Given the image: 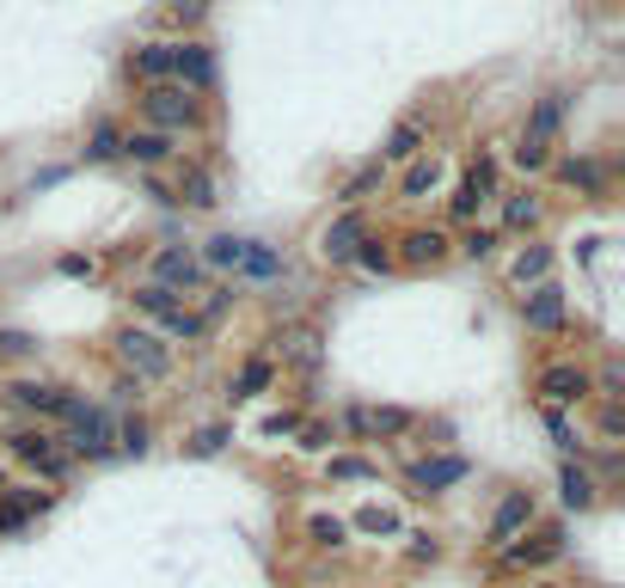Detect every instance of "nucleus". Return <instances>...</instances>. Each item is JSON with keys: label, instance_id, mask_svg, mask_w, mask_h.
I'll use <instances>...</instances> for the list:
<instances>
[{"label": "nucleus", "instance_id": "obj_1", "mask_svg": "<svg viewBox=\"0 0 625 588\" xmlns=\"http://www.w3.org/2000/svg\"><path fill=\"white\" fill-rule=\"evenodd\" d=\"M141 110H148V124H160L166 136H173V129H190L197 117H203L197 93H190V86H178V80H160V86H148V93H141Z\"/></svg>", "mask_w": 625, "mask_h": 588}, {"label": "nucleus", "instance_id": "obj_2", "mask_svg": "<svg viewBox=\"0 0 625 588\" xmlns=\"http://www.w3.org/2000/svg\"><path fill=\"white\" fill-rule=\"evenodd\" d=\"M68 423H74V430L62 435V448L74 454V460H110V454H117V430H110L105 411H86V404H80Z\"/></svg>", "mask_w": 625, "mask_h": 588}, {"label": "nucleus", "instance_id": "obj_3", "mask_svg": "<svg viewBox=\"0 0 625 588\" xmlns=\"http://www.w3.org/2000/svg\"><path fill=\"white\" fill-rule=\"evenodd\" d=\"M7 448H13L25 466H37L44 479H68V460H74V454L62 448V435H49V430H13Z\"/></svg>", "mask_w": 625, "mask_h": 588}, {"label": "nucleus", "instance_id": "obj_4", "mask_svg": "<svg viewBox=\"0 0 625 588\" xmlns=\"http://www.w3.org/2000/svg\"><path fill=\"white\" fill-rule=\"evenodd\" d=\"M117 356H123V368L135 374V380H166V374H173V350H166L154 331H123V338H117Z\"/></svg>", "mask_w": 625, "mask_h": 588}, {"label": "nucleus", "instance_id": "obj_5", "mask_svg": "<svg viewBox=\"0 0 625 588\" xmlns=\"http://www.w3.org/2000/svg\"><path fill=\"white\" fill-rule=\"evenodd\" d=\"M7 399H13L19 411H32V418H74V411H80V399L68 387H37V380L7 387Z\"/></svg>", "mask_w": 625, "mask_h": 588}, {"label": "nucleus", "instance_id": "obj_6", "mask_svg": "<svg viewBox=\"0 0 625 588\" xmlns=\"http://www.w3.org/2000/svg\"><path fill=\"white\" fill-rule=\"evenodd\" d=\"M362 239H368V215H362V209H344V215H338V221L326 227L319 251H326V263H350Z\"/></svg>", "mask_w": 625, "mask_h": 588}, {"label": "nucleus", "instance_id": "obj_7", "mask_svg": "<svg viewBox=\"0 0 625 588\" xmlns=\"http://www.w3.org/2000/svg\"><path fill=\"white\" fill-rule=\"evenodd\" d=\"M521 326L528 331H564V289L533 282V294H521Z\"/></svg>", "mask_w": 625, "mask_h": 588}, {"label": "nucleus", "instance_id": "obj_8", "mask_svg": "<svg viewBox=\"0 0 625 588\" xmlns=\"http://www.w3.org/2000/svg\"><path fill=\"white\" fill-rule=\"evenodd\" d=\"M589 368H570V362H552L546 374H540V392H546V404H577L589 399Z\"/></svg>", "mask_w": 625, "mask_h": 588}, {"label": "nucleus", "instance_id": "obj_9", "mask_svg": "<svg viewBox=\"0 0 625 588\" xmlns=\"http://www.w3.org/2000/svg\"><path fill=\"white\" fill-rule=\"evenodd\" d=\"M215 49L209 44H178V86H190V93H215Z\"/></svg>", "mask_w": 625, "mask_h": 588}, {"label": "nucleus", "instance_id": "obj_10", "mask_svg": "<svg viewBox=\"0 0 625 588\" xmlns=\"http://www.w3.org/2000/svg\"><path fill=\"white\" fill-rule=\"evenodd\" d=\"M472 466L460 460V454H441V460H417L411 466V491L417 496H429V491H448V484H460Z\"/></svg>", "mask_w": 625, "mask_h": 588}, {"label": "nucleus", "instance_id": "obj_11", "mask_svg": "<svg viewBox=\"0 0 625 588\" xmlns=\"http://www.w3.org/2000/svg\"><path fill=\"white\" fill-rule=\"evenodd\" d=\"M491 190H497V160H479V166L467 172V185L453 190V215L472 221L479 215V202H491Z\"/></svg>", "mask_w": 625, "mask_h": 588}, {"label": "nucleus", "instance_id": "obj_12", "mask_svg": "<svg viewBox=\"0 0 625 588\" xmlns=\"http://www.w3.org/2000/svg\"><path fill=\"white\" fill-rule=\"evenodd\" d=\"M528 521H533V496L528 491H509L497 503V515H491V545H509Z\"/></svg>", "mask_w": 625, "mask_h": 588}, {"label": "nucleus", "instance_id": "obj_13", "mask_svg": "<svg viewBox=\"0 0 625 588\" xmlns=\"http://www.w3.org/2000/svg\"><path fill=\"white\" fill-rule=\"evenodd\" d=\"M135 80L141 86H160V80H178V44H141L135 49Z\"/></svg>", "mask_w": 625, "mask_h": 588}, {"label": "nucleus", "instance_id": "obj_14", "mask_svg": "<svg viewBox=\"0 0 625 588\" xmlns=\"http://www.w3.org/2000/svg\"><path fill=\"white\" fill-rule=\"evenodd\" d=\"M558 552H564V533L546 527V533H533L528 545H516V540L503 545V564H509V571H528V564H546V557H558Z\"/></svg>", "mask_w": 625, "mask_h": 588}, {"label": "nucleus", "instance_id": "obj_15", "mask_svg": "<svg viewBox=\"0 0 625 588\" xmlns=\"http://www.w3.org/2000/svg\"><path fill=\"white\" fill-rule=\"evenodd\" d=\"M49 509V496L44 491H0V540H7V533H19V527L32 521V515H44Z\"/></svg>", "mask_w": 625, "mask_h": 588}, {"label": "nucleus", "instance_id": "obj_16", "mask_svg": "<svg viewBox=\"0 0 625 588\" xmlns=\"http://www.w3.org/2000/svg\"><path fill=\"white\" fill-rule=\"evenodd\" d=\"M117 154L135 160V166H160V160L173 154V136H166V129H135V136L117 141Z\"/></svg>", "mask_w": 625, "mask_h": 588}, {"label": "nucleus", "instance_id": "obj_17", "mask_svg": "<svg viewBox=\"0 0 625 588\" xmlns=\"http://www.w3.org/2000/svg\"><path fill=\"white\" fill-rule=\"evenodd\" d=\"M197 277H203V263L190 258V251H178V246L154 251V282H160V289H190Z\"/></svg>", "mask_w": 625, "mask_h": 588}, {"label": "nucleus", "instance_id": "obj_18", "mask_svg": "<svg viewBox=\"0 0 625 588\" xmlns=\"http://www.w3.org/2000/svg\"><path fill=\"white\" fill-rule=\"evenodd\" d=\"M558 129H564V98H558V93H546L540 105H533V117H528V141L552 148V141H558Z\"/></svg>", "mask_w": 625, "mask_h": 588}, {"label": "nucleus", "instance_id": "obj_19", "mask_svg": "<svg viewBox=\"0 0 625 588\" xmlns=\"http://www.w3.org/2000/svg\"><path fill=\"white\" fill-rule=\"evenodd\" d=\"M399 258L405 263H441L448 258V233H436V227H417V233H405V239H399Z\"/></svg>", "mask_w": 625, "mask_h": 588}, {"label": "nucleus", "instance_id": "obj_20", "mask_svg": "<svg viewBox=\"0 0 625 588\" xmlns=\"http://www.w3.org/2000/svg\"><path fill=\"white\" fill-rule=\"evenodd\" d=\"M423 154V117H405V124H392V136H387V148H380V160H417Z\"/></svg>", "mask_w": 625, "mask_h": 588}, {"label": "nucleus", "instance_id": "obj_21", "mask_svg": "<svg viewBox=\"0 0 625 588\" xmlns=\"http://www.w3.org/2000/svg\"><path fill=\"white\" fill-rule=\"evenodd\" d=\"M246 251H251V239H239V233H215V239H209L203 246V258L215 263V270H246Z\"/></svg>", "mask_w": 625, "mask_h": 588}, {"label": "nucleus", "instance_id": "obj_22", "mask_svg": "<svg viewBox=\"0 0 625 588\" xmlns=\"http://www.w3.org/2000/svg\"><path fill=\"white\" fill-rule=\"evenodd\" d=\"M436 185H441V160H436V154H429V160H423V154L405 160V185H399V190H405L411 202H423Z\"/></svg>", "mask_w": 625, "mask_h": 588}, {"label": "nucleus", "instance_id": "obj_23", "mask_svg": "<svg viewBox=\"0 0 625 588\" xmlns=\"http://www.w3.org/2000/svg\"><path fill=\"white\" fill-rule=\"evenodd\" d=\"M558 178H564V185H577V190H589V197L608 190V166H601V160H564Z\"/></svg>", "mask_w": 625, "mask_h": 588}, {"label": "nucleus", "instance_id": "obj_24", "mask_svg": "<svg viewBox=\"0 0 625 588\" xmlns=\"http://www.w3.org/2000/svg\"><path fill=\"white\" fill-rule=\"evenodd\" d=\"M558 491H564V509H594V479L582 472V466H564Z\"/></svg>", "mask_w": 625, "mask_h": 588}, {"label": "nucleus", "instance_id": "obj_25", "mask_svg": "<svg viewBox=\"0 0 625 588\" xmlns=\"http://www.w3.org/2000/svg\"><path fill=\"white\" fill-rule=\"evenodd\" d=\"M546 270H552V246H528V251H516V263H509V277L528 289V282H546Z\"/></svg>", "mask_w": 625, "mask_h": 588}, {"label": "nucleus", "instance_id": "obj_26", "mask_svg": "<svg viewBox=\"0 0 625 588\" xmlns=\"http://www.w3.org/2000/svg\"><path fill=\"white\" fill-rule=\"evenodd\" d=\"M239 277H258V282L282 277V251H276V246H264V239H251V251H246V270H239Z\"/></svg>", "mask_w": 625, "mask_h": 588}, {"label": "nucleus", "instance_id": "obj_27", "mask_svg": "<svg viewBox=\"0 0 625 588\" xmlns=\"http://www.w3.org/2000/svg\"><path fill=\"white\" fill-rule=\"evenodd\" d=\"M270 380H276V368H270L264 356H251L246 368H239V380H234V399H258V392H264Z\"/></svg>", "mask_w": 625, "mask_h": 588}, {"label": "nucleus", "instance_id": "obj_28", "mask_svg": "<svg viewBox=\"0 0 625 588\" xmlns=\"http://www.w3.org/2000/svg\"><path fill=\"white\" fill-rule=\"evenodd\" d=\"M148 435H154V430H148V418H141V411H129V418L117 423V448H123L129 460H141V454H148Z\"/></svg>", "mask_w": 625, "mask_h": 588}, {"label": "nucleus", "instance_id": "obj_29", "mask_svg": "<svg viewBox=\"0 0 625 588\" xmlns=\"http://www.w3.org/2000/svg\"><path fill=\"white\" fill-rule=\"evenodd\" d=\"M227 442H234V430H227V423H209V430L190 435V460H215Z\"/></svg>", "mask_w": 625, "mask_h": 588}, {"label": "nucleus", "instance_id": "obj_30", "mask_svg": "<svg viewBox=\"0 0 625 588\" xmlns=\"http://www.w3.org/2000/svg\"><path fill=\"white\" fill-rule=\"evenodd\" d=\"M160 331H166V338H203V319H197V313H185V307H173V313H160Z\"/></svg>", "mask_w": 625, "mask_h": 588}, {"label": "nucleus", "instance_id": "obj_31", "mask_svg": "<svg viewBox=\"0 0 625 588\" xmlns=\"http://www.w3.org/2000/svg\"><path fill=\"white\" fill-rule=\"evenodd\" d=\"M117 129L110 124H93V136H86V160H93V166H105V160H117Z\"/></svg>", "mask_w": 625, "mask_h": 588}, {"label": "nucleus", "instance_id": "obj_32", "mask_svg": "<svg viewBox=\"0 0 625 588\" xmlns=\"http://www.w3.org/2000/svg\"><path fill=\"white\" fill-rule=\"evenodd\" d=\"M350 263H362L368 277H387V270H392V251L380 246V239H362V246H356V258H350Z\"/></svg>", "mask_w": 625, "mask_h": 588}, {"label": "nucleus", "instance_id": "obj_33", "mask_svg": "<svg viewBox=\"0 0 625 588\" xmlns=\"http://www.w3.org/2000/svg\"><path fill=\"white\" fill-rule=\"evenodd\" d=\"M307 533H312V545H344V540H350V527L338 521V515H312Z\"/></svg>", "mask_w": 625, "mask_h": 588}, {"label": "nucleus", "instance_id": "obj_34", "mask_svg": "<svg viewBox=\"0 0 625 588\" xmlns=\"http://www.w3.org/2000/svg\"><path fill=\"white\" fill-rule=\"evenodd\" d=\"M368 430H375V435H405V430H411V411H399V404H387V411H368Z\"/></svg>", "mask_w": 625, "mask_h": 588}, {"label": "nucleus", "instance_id": "obj_35", "mask_svg": "<svg viewBox=\"0 0 625 588\" xmlns=\"http://www.w3.org/2000/svg\"><path fill=\"white\" fill-rule=\"evenodd\" d=\"M185 197H190V209H215V178H209V172H190L185 178Z\"/></svg>", "mask_w": 625, "mask_h": 588}, {"label": "nucleus", "instance_id": "obj_36", "mask_svg": "<svg viewBox=\"0 0 625 588\" xmlns=\"http://www.w3.org/2000/svg\"><path fill=\"white\" fill-rule=\"evenodd\" d=\"M509 160H516L521 172H546V160H552V154L540 148V141H528V136H521L516 148H509Z\"/></svg>", "mask_w": 625, "mask_h": 588}, {"label": "nucleus", "instance_id": "obj_37", "mask_svg": "<svg viewBox=\"0 0 625 588\" xmlns=\"http://www.w3.org/2000/svg\"><path fill=\"white\" fill-rule=\"evenodd\" d=\"M331 479H375V460H362V454H338V460H331Z\"/></svg>", "mask_w": 625, "mask_h": 588}, {"label": "nucleus", "instance_id": "obj_38", "mask_svg": "<svg viewBox=\"0 0 625 588\" xmlns=\"http://www.w3.org/2000/svg\"><path fill=\"white\" fill-rule=\"evenodd\" d=\"M375 185H380V160H375V166H362L356 178H350V185L338 190V197H344V202H362V197H368V190H375Z\"/></svg>", "mask_w": 625, "mask_h": 588}, {"label": "nucleus", "instance_id": "obj_39", "mask_svg": "<svg viewBox=\"0 0 625 588\" xmlns=\"http://www.w3.org/2000/svg\"><path fill=\"white\" fill-rule=\"evenodd\" d=\"M491 246H497V233H485V227H472L467 239H460V251H467V258H491Z\"/></svg>", "mask_w": 625, "mask_h": 588}, {"label": "nucleus", "instance_id": "obj_40", "mask_svg": "<svg viewBox=\"0 0 625 588\" xmlns=\"http://www.w3.org/2000/svg\"><path fill=\"white\" fill-rule=\"evenodd\" d=\"M546 430H552V442H558V448H577V435H570V423H564L558 404H546Z\"/></svg>", "mask_w": 625, "mask_h": 588}, {"label": "nucleus", "instance_id": "obj_41", "mask_svg": "<svg viewBox=\"0 0 625 588\" xmlns=\"http://www.w3.org/2000/svg\"><path fill=\"white\" fill-rule=\"evenodd\" d=\"M533 221H540V202H533V197L509 202V227H533Z\"/></svg>", "mask_w": 625, "mask_h": 588}, {"label": "nucleus", "instance_id": "obj_42", "mask_svg": "<svg viewBox=\"0 0 625 588\" xmlns=\"http://www.w3.org/2000/svg\"><path fill=\"white\" fill-rule=\"evenodd\" d=\"M203 13H209V0H173V19H178V25H197Z\"/></svg>", "mask_w": 625, "mask_h": 588}, {"label": "nucleus", "instance_id": "obj_43", "mask_svg": "<svg viewBox=\"0 0 625 588\" xmlns=\"http://www.w3.org/2000/svg\"><path fill=\"white\" fill-rule=\"evenodd\" d=\"M56 270H62V277H93V258H80V251H68V258L56 263Z\"/></svg>", "mask_w": 625, "mask_h": 588}, {"label": "nucleus", "instance_id": "obj_44", "mask_svg": "<svg viewBox=\"0 0 625 588\" xmlns=\"http://www.w3.org/2000/svg\"><path fill=\"white\" fill-rule=\"evenodd\" d=\"M362 527H375V533H392V527H399V521H392L387 509H368V515H362Z\"/></svg>", "mask_w": 625, "mask_h": 588}, {"label": "nucleus", "instance_id": "obj_45", "mask_svg": "<svg viewBox=\"0 0 625 588\" xmlns=\"http://www.w3.org/2000/svg\"><path fill=\"white\" fill-rule=\"evenodd\" d=\"M344 423H350L356 435H368V411H362V404H350V411H344Z\"/></svg>", "mask_w": 625, "mask_h": 588}, {"label": "nucleus", "instance_id": "obj_46", "mask_svg": "<svg viewBox=\"0 0 625 588\" xmlns=\"http://www.w3.org/2000/svg\"><path fill=\"white\" fill-rule=\"evenodd\" d=\"M601 430H608V435H620V430H625V418H620V404H608V411H601Z\"/></svg>", "mask_w": 625, "mask_h": 588}, {"label": "nucleus", "instance_id": "obj_47", "mask_svg": "<svg viewBox=\"0 0 625 588\" xmlns=\"http://www.w3.org/2000/svg\"><path fill=\"white\" fill-rule=\"evenodd\" d=\"M0 491H7V472H0Z\"/></svg>", "mask_w": 625, "mask_h": 588}]
</instances>
